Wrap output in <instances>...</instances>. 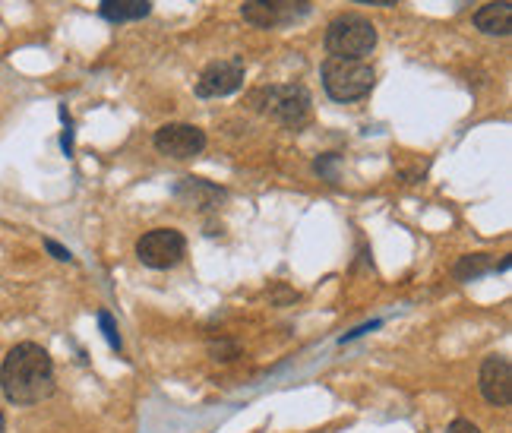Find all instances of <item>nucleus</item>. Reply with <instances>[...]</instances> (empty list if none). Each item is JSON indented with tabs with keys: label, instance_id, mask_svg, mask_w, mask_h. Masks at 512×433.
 Returning <instances> with one entry per match:
<instances>
[{
	"label": "nucleus",
	"instance_id": "nucleus-12",
	"mask_svg": "<svg viewBox=\"0 0 512 433\" xmlns=\"http://www.w3.org/2000/svg\"><path fill=\"white\" fill-rule=\"evenodd\" d=\"M149 0H102V16L108 23H133V19L149 16Z\"/></svg>",
	"mask_w": 512,
	"mask_h": 433
},
{
	"label": "nucleus",
	"instance_id": "nucleus-17",
	"mask_svg": "<svg viewBox=\"0 0 512 433\" xmlns=\"http://www.w3.org/2000/svg\"><path fill=\"white\" fill-rule=\"evenodd\" d=\"M45 250L51 253L54 260H61V263H73V253H70L67 247H61L57 241H51V238H45Z\"/></svg>",
	"mask_w": 512,
	"mask_h": 433
},
{
	"label": "nucleus",
	"instance_id": "nucleus-20",
	"mask_svg": "<svg viewBox=\"0 0 512 433\" xmlns=\"http://www.w3.org/2000/svg\"><path fill=\"white\" fill-rule=\"evenodd\" d=\"M0 433H7V421H4V411H0Z\"/></svg>",
	"mask_w": 512,
	"mask_h": 433
},
{
	"label": "nucleus",
	"instance_id": "nucleus-21",
	"mask_svg": "<svg viewBox=\"0 0 512 433\" xmlns=\"http://www.w3.org/2000/svg\"><path fill=\"white\" fill-rule=\"evenodd\" d=\"M462 4H468V0H459V7H462Z\"/></svg>",
	"mask_w": 512,
	"mask_h": 433
},
{
	"label": "nucleus",
	"instance_id": "nucleus-3",
	"mask_svg": "<svg viewBox=\"0 0 512 433\" xmlns=\"http://www.w3.org/2000/svg\"><path fill=\"white\" fill-rule=\"evenodd\" d=\"M323 89L332 102L348 105L358 98L370 95V89L377 86V73L364 61H345V57H326L323 61Z\"/></svg>",
	"mask_w": 512,
	"mask_h": 433
},
{
	"label": "nucleus",
	"instance_id": "nucleus-2",
	"mask_svg": "<svg viewBox=\"0 0 512 433\" xmlns=\"http://www.w3.org/2000/svg\"><path fill=\"white\" fill-rule=\"evenodd\" d=\"M323 45L329 57H345V61H364L377 48V26L361 13H342L329 23Z\"/></svg>",
	"mask_w": 512,
	"mask_h": 433
},
{
	"label": "nucleus",
	"instance_id": "nucleus-4",
	"mask_svg": "<svg viewBox=\"0 0 512 433\" xmlns=\"http://www.w3.org/2000/svg\"><path fill=\"white\" fill-rule=\"evenodd\" d=\"M250 105L256 111L269 114L272 121H279L291 130H298L310 121V92L298 83H288V86H266V89H256L250 92Z\"/></svg>",
	"mask_w": 512,
	"mask_h": 433
},
{
	"label": "nucleus",
	"instance_id": "nucleus-10",
	"mask_svg": "<svg viewBox=\"0 0 512 433\" xmlns=\"http://www.w3.org/2000/svg\"><path fill=\"white\" fill-rule=\"evenodd\" d=\"M174 196L190 209H219L228 193L203 181V177H181V184L174 187Z\"/></svg>",
	"mask_w": 512,
	"mask_h": 433
},
{
	"label": "nucleus",
	"instance_id": "nucleus-16",
	"mask_svg": "<svg viewBox=\"0 0 512 433\" xmlns=\"http://www.w3.org/2000/svg\"><path fill=\"white\" fill-rule=\"evenodd\" d=\"M336 162H339V155H320L313 168H317V174L329 177V184H336V171H332V168H336Z\"/></svg>",
	"mask_w": 512,
	"mask_h": 433
},
{
	"label": "nucleus",
	"instance_id": "nucleus-15",
	"mask_svg": "<svg viewBox=\"0 0 512 433\" xmlns=\"http://www.w3.org/2000/svg\"><path fill=\"white\" fill-rule=\"evenodd\" d=\"M209 354H212V361H234L238 358V345L234 342H219V345H209Z\"/></svg>",
	"mask_w": 512,
	"mask_h": 433
},
{
	"label": "nucleus",
	"instance_id": "nucleus-11",
	"mask_svg": "<svg viewBox=\"0 0 512 433\" xmlns=\"http://www.w3.org/2000/svg\"><path fill=\"white\" fill-rule=\"evenodd\" d=\"M475 29L484 32V35L506 38L512 32V4H509V0H494V4H484L475 13Z\"/></svg>",
	"mask_w": 512,
	"mask_h": 433
},
{
	"label": "nucleus",
	"instance_id": "nucleus-8",
	"mask_svg": "<svg viewBox=\"0 0 512 433\" xmlns=\"http://www.w3.org/2000/svg\"><path fill=\"white\" fill-rule=\"evenodd\" d=\"M244 76H247V70L241 61H215L200 73V80H196V95L200 98L234 95L244 86Z\"/></svg>",
	"mask_w": 512,
	"mask_h": 433
},
{
	"label": "nucleus",
	"instance_id": "nucleus-18",
	"mask_svg": "<svg viewBox=\"0 0 512 433\" xmlns=\"http://www.w3.org/2000/svg\"><path fill=\"white\" fill-rule=\"evenodd\" d=\"M446 433H481V427H478V424H471L468 418H456V421L449 424Z\"/></svg>",
	"mask_w": 512,
	"mask_h": 433
},
{
	"label": "nucleus",
	"instance_id": "nucleus-6",
	"mask_svg": "<svg viewBox=\"0 0 512 433\" xmlns=\"http://www.w3.org/2000/svg\"><path fill=\"white\" fill-rule=\"evenodd\" d=\"M241 16L256 29H285L310 16V0H244Z\"/></svg>",
	"mask_w": 512,
	"mask_h": 433
},
{
	"label": "nucleus",
	"instance_id": "nucleus-14",
	"mask_svg": "<svg viewBox=\"0 0 512 433\" xmlns=\"http://www.w3.org/2000/svg\"><path fill=\"white\" fill-rule=\"evenodd\" d=\"M98 326H102L108 345H111L114 351H121V332H117V323H114V317H111L108 310H98Z\"/></svg>",
	"mask_w": 512,
	"mask_h": 433
},
{
	"label": "nucleus",
	"instance_id": "nucleus-7",
	"mask_svg": "<svg viewBox=\"0 0 512 433\" xmlns=\"http://www.w3.org/2000/svg\"><path fill=\"white\" fill-rule=\"evenodd\" d=\"M155 149L171 159H196L206 149V133L193 124H165L155 130Z\"/></svg>",
	"mask_w": 512,
	"mask_h": 433
},
{
	"label": "nucleus",
	"instance_id": "nucleus-9",
	"mask_svg": "<svg viewBox=\"0 0 512 433\" xmlns=\"http://www.w3.org/2000/svg\"><path fill=\"white\" fill-rule=\"evenodd\" d=\"M481 396L490 402V405H509L512 402V364L506 354H490L481 364Z\"/></svg>",
	"mask_w": 512,
	"mask_h": 433
},
{
	"label": "nucleus",
	"instance_id": "nucleus-13",
	"mask_svg": "<svg viewBox=\"0 0 512 433\" xmlns=\"http://www.w3.org/2000/svg\"><path fill=\"white\" fill-rule=\"evenodd\" d=\"M487 272H497V260L490 257V253H468V257H462L456 266H452L456 282H475Z\"/></svg>",
	"mask_w": 512,
	"mask_h": 433
},
{
	"label": "nucleus",
	"instance_id": "nucleus-5",
	"mask_svg": "<svg viewBox=\"0 0 512 433\" xmlns=\"http://www.w3.org/2000/svg\"><path fill=\"white\" fill-rule=\"evenodd\" d=\"M187 238L177 228H152L136 241V260L149 269H171L184 260Z\"/></svg>",
	"mask_w": 512,
	"mask_h": 433
},
{
	"label": "nucleus",
	"instance_id": "nucleus-1",
	"mask_svg": "<svg viewBox=\"0 0 512 433\" xmlns=\"http://www.w3.org/2000/svg\"><path fill=\"white\" fill-rule=\"evenodd\" d=\"M54 361L35 342H19L0 364V389L13 405H38L54 396Z\"/></svg>",
	"mask_w": 512,
	"mask_h": 433
},
{
	"label": "nucleus",
	"instance_id": "nucleus-19",
	"mask_svg": "<svg viewBox=\"0 0 512 433\" xmlns=\"http://www.w3.org/2000/svg\"><path fill=\"white\" fill-rule=\"evenodd\" d=\"M354 4H370V7H396L399 0H354Z\"/></svg>",
	"mask_w": 512,
	"mask_h": 433
}]
</instances>
